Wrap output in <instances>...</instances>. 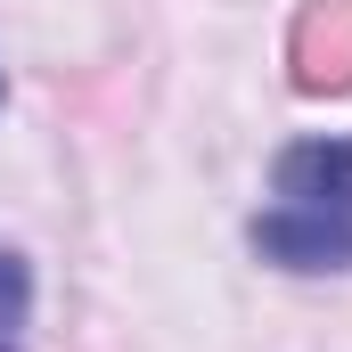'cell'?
<instances>
[{"label": "cell", "instance_id": "7a4b0ae2", "mask_svg": "<svg viewBox=\"0 0 352 352\" xmlns=\"http://www.w3.org/2000/svg\"><path fill=\"white\" fill-rule=\"evenodd\" d=\"M295 90H352V0H303V16H295Z\"/></svg>", "mask_w": 352, "mask_h": 352}, {"label": "cell", "instance_id": "277c9868", "mask_svg": "<svg viewBox=\"0 0 352 352\" xmlns=\"http://www.w3.org/2000/svg\"><path fill=\"white\" fill-rule=\"evenodd\" d=\"M0 352H16V344H8V336H0Z\"/></svg>", "mask_w": 352, "mask_h": 352}, {"label": "cell", "instance_id": "3957f363", "mask_svg": "<svg viewBox=\"0 0 352 352\" xmlns=\"http://www.w3.org/2000/svg\"><path fill=\"white\" fill-rule=\"evenodd\" d=\"M25 311H33V270L16 263V254H0V336H16Z\"/></svg>", "mask_w": 352, "mask_h": 352}, {"label": "cell", "instance_id": "6da1fadb", "mask_svg": "<svg viewBox=\"0 0 352 352\" xmlns=\"http://www.w3.org/2000/svg\"><path fill=\"white\" fill-rule=\"evenodd\" d=\"M254 254L278 270H352V140H295L270 164Z\"/></svg>", "mask_w": 352, "mask_h": 352}]
</instances>
